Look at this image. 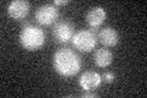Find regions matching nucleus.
<instances>
[{
	"label": "nucleus",
	"instance_id": "f03ea898",
	"mask_svg": "<svg viewBox=\"0 0 147 98\" xmlns=\"http://www.w3.org/2000/svg\"><path fill=\"white\" fill-rule=\"evenodd\" d=\"M20 43L26 50H38L45 43V33L38 26L26 25L20 33Z\"/></svg>",
	"mask_w": 147,
	"mask_h": 98
},
{
	"label": "nucleus",
	"instance_id": "39448f33",
	"mask_svg": "<svg viewBox=\"0 0 147 98\" xmlns=\"http://www.w3.org/2000/svg\"><path fill=\"white\" fill-rule=\"evenodd\" d=\"M34 17L39 25L49 26L54 23L59 17V9L54 4H44L36 10Z\"/></svg>",
	"mask_w": 147,
	"mask_h": 98
},
{
	"label": "nucleus",
	"instance_id": "f257e3e1",
	"mask_svg": "<svg viewBox=\"0 0 147 98\" xmlns=\"http://www.w3.org/2000/svg\"><path fill=\"white\" fill-rule=\"evenodd\" d=\"M53 66L59 75L71 77L80 71L82 66L81 58L67 47L59 48L53 55Z\"/></svg>",
	"mask_w": 147,
	"mask_h": 98
},
{
	"label": "nucleus",
	"instance_id": "ddd939ff",
	"mask_svg": "<svg viewBox=\"0 0 147 98\" xmlns=\"http://www.w3.org/2000/svg\"><path fill=\"white\" fill-rule=\"evenodd\" d=\"M81 96L84 97V98H87V97H97V95H96L94 92H92V91H85Z\"/></svg>",
	"mask_w": 147,
	"mask_h": 98
},
{
	"label": "nucleus",
	"instance_id": "20e7f679",
	"mask_svg": "<svg viewBox=\"0 0 147 98\" xmlns=\"http://www.w3.org/2000/svg\"><path fill=\"white\" fill-rule=\"evenodd\" d=\"M52 32L58 43H67L72 39L74 34H75V26L69 20H63L55 23Z\"/></svg>",
	"mask_w": 147,
	"mask_h": 98
},
{
	"label": "nucleus",
	"instance_id": "7ed1b4c3",
	"mask_svg": "<svg viewBox=\"0 0 147 98\" xmlns=\"http://www.w3.org/2000/svg\"><path fill=\"white\" fill-rule=\"evenodd\" d=\"M97 34L91 30H80L75 32L72 37V44L80 52L88 53L97 44Z\"/></svg>",
	"mask_w": 147,
	"mask_h": 98
},
{
	"label": "nucleus",
	"instance_id": "9b49d317",
	"mask_svg": "<svg viewBox=\"0 0 147 98\" xmlns=\"http://www.w3.org/2000/svg\"><path fill=\"white\" fill-rule=\"evenodd\" d=\"M102 80H104L105 82H108V83H112L114 80H115V75H114L112 71H107V72L103 74Z\"/></svg>",
	"mask_w": 147,
	"mask_h": 98
},
{
	"label": "nucleus",
	"instance_id": "1a4fd4ad",
	"mask_svg": "<svg viewBox=\"0 0 147 98\" xmlns=\"http://www.w3.org/2000/svg\"><path fill=\"white\" fill-rule=\"evenodd\" d=\"M105 16H107V14H105V10L103 7L94 6L90 9L88 12H87L86 21L92 28H97L103 23V21L105 20Z\"/></svg>",
	"mask_w": 147,
	"mask_h": 98
},
{
	"label": "nucleus",
	"instance_id": "6e6552de",
	"mask_svg": "<svg viewBox=\"0 0 147 98\" xmlns=\"http://www.w3.org/2000/svg\"><path fill=\"white\" fill-rule=\"evenodd\" d=\"M97 38L105 47H114L119 42V34L113 27H104L98 32Z\"/></svg>",
	"mask_w": 147,
	"mask_h": 98
},
{
	"label": "nucleus",
	"instance_id": "9d476101",
	"mask_svg": "<svg viewBox=\"0 0 147 98\" xmlns=\"http://www.w3.org/2000/svg\"><path fill=\"white\" fill-rule=\"evenodd\" d=\"M113 62V53L107 48L97 49L94 53V64L98 68H107Z\"/></svg>",
	"mask_w": 147,
	"mask_h": 98
},
{
	"label": "nucleus",
	"instance_id": "f8f14e48",
	"mask_svg": "<svg viewBox=\"0 0 147 98\" xmlns=\"http://www.w3.org/2000/svg\"><path fill=\"white\" fill-rule=\"evenodd\" d=\"M70 1L69 0H54V5L55 6H60V5H66Z\"/></svg>",
	"mask_w": 147,
	"mask_h": 98
},
{
	"label": "nucleus",
	"instance_id": "0eeeda50",
	"mask_svg": "<svg viewBox=\"0 0 147 98\" xmlns=\"http://www.w3.org/2000/svg\"><path fill=\"white\" fill-rule=\"evenodd\" d=\"M79 83L84 91H93L102 83V76L96 71H86L81 75Z\"/></svg>",
	"mask_w": 147,
	"mask_h": 98
},
{
	"label": "nucleus",
	"instance_id": "423d86ee",
	"mask_svg": "<svg viewBox=\"0 0 147 98\" xmlns=\"http://www.w3.org/2000/svg\"><path fill=\"white\" fill-rule=\"evenodd\" d=\"M30 3L26 0H13L9 4L7 14L13 20H22L25 18L30 12Z\"/></svg>",
	"mask_w": 147,
	"mask_h": 98
}]
</instances>
